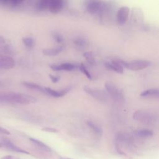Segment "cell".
Instances as JSON below:
<instances>
[{
    "label": "cell",
    "mask_w": 159,
    "mask_h": 159,
    "mask_svg": "<svg viewBox=\"0 0 159 159\" xmlns=\"http://www.w3.org/2000/svg\"><path fill=\"white\" fill-rule=\"evenodd\" d=\"M71 89V87H67L65 89H63L60 91L54 90L49 87L44 88V92L53 97L55 98H60L65 96Z\"/></svg>",
    "instance_id": "7c38bea8"
},
{
    "label": "cell",
    "mask_w": 159,
    "mask_h": 159,
    "mask_svg": "<svg viewBox=\"0 0 159 159\" xmlns=\"http://www.w3.org/2000/svg\"><path fill=\"white\" fill-rule=\"evenodd\" d=\"M83 89L87 94L96 99L97 101L102 103L107 102L108 99L107 94L104 91L100 89L94 88L88 86H84L83 87Z\"/></svg>",
    "instance_id": "3957f363"
},
{
    "label": "cell",
    "mask_w": 159,
    "mask_h": 159,
    "mask_svg": "<svg viewBox=\"0 0 159 159\" xmlns=\"http://www.w3.org/2000/svg\"><path fill=\"white\" fill-rule=\"evenodd\" d=\"M49 77H50L51 81H52L53 83H57V82L60 80V77L53 76V75H51V74L49 75Z\"/></svg>",
    "instance_id": "83f0119b"
},
{
    "label": "cell",
    "mask_w": 159,
    "mask_h": 159,
    "mask_svg": "<svg viewBox=\"0 0 159 159\" xmlns=\"http://www.w3.org/2000/svg\"><path fill=\"white\" fill-rule=\"evenodd\" d=\"M73 43L76 46L81 47H84L86 44V40L83 38L79 37V38L75 39L73 41Z\"/></svg>",
    "instance_id": "484cf974"
},
{
    "label": "cell",
    "mask_w": 159,
    "mask_h": 159,
    "mask_svg": "<svg viewBox=\"0 0 159 159\" xmlns=\"http://www.w3.org/2000/svg\"><path fill=\"white\" fill-rule=\"evenodd\" d=\"M52 37L53 38V39L58 43H60L64 41L63 36L58 32H53L52 33Z\"/></svg>",
    "instance_id": "cb8c5ba5"
},
{
    "label": "cell",
    "mask_w": 159,
    "mask_h": 159,
    "mask_svg": "<svg viewBox=\"0 0 159 159\" xmlns=\"http://www.w3.org/2000/svg\"><path fill=\"white\" fill-rule=\"evenodd\" d=\"M37 99L35 98L26 94L14 92L0 93V102L10 104H29L35 103Z\"/></svg>",
    "instance_id": "6da1fadb"
},
{
    "label": "cell",
    "mask_w": 159,
    "mask_h": 159,
    "mask_svg": "<svg viewBox=\"0 0 159 159\" xmlns=\"http://www.w3.org/2000/svg\"><path fill=\"white\" fill-rule=\"evenodd\" d=\"M1 143L2 144V147H4L6 148H7L11 151L17 152V153L29 154V152H28L20 148L18 146L16 145L12 142H11L9 139H4V140H2V141L1 142Z\"/></svg>",
    "instance_id": "30bf717a"
},
{
    "label": "cell",
    "mask_w": 159,
    "mask_h": 159,
    "mask_svg": "<svg viewBox=\"0 0 159 159\" xmlns=\"http://www.w3.org/2000/svg\"><path fill=\"white\" fill-rule=\"evenodd\" d=\"M153 114L145 110L136 111L133 114V118L135 120L142 122L143 124H150L155 119Z\"/></svg>",
    "instance_id": "277c9868"
},
{
    "label": "cell",
    "mask_w": 159,
    "mask_h": 159,
    "mask_svg": "<svg viewBox=\"0 0 159 159\" xmlns=\"http://www.w3.org/2000/svg\"><path fill=\"white\" fill-rule=\"evenodd\" d=\"M63 50V47H58L56 48H47L42 50V53L46 56H55L60 53Z\"/></svg>",
    "instance_id": "9a60e30c"
},
{
    "label": "cell",
    "mask_w": 159,
    "mask_h": 159,
    "mask_svg": "<svg viewBox=\"0 0 159 159\" xmlns=\"http://www.w3.org/2000/svg\"><path fill=\"white\" fill-rule=\"evenodd\" d=\"M29 140L35 145H37V147H39V148H40L41 149L45 150V151H47V152H51V148L47 145L45 143H44L43 142H42L40 140H39L36 139H34V138H30Z\"/></svg>",
    "instance_id": "ac0fdd59"
},
{
    "label": "cell",
    "mask_w": 159,
    "mask_h": 159,
    "mask_svg": "<svg viewBox=\"0 0 159 159\" xmlns=\"http://www.w3.org/2000/svg\"><path fill=\"white\" fill-rule=\"evenodd\" d=\"M123 67L132 70L139 71L145 69L150 65V61L146 60H135L129 62L120 61Z\"/></svg>",
    "instance_id": "7a4b0ae2"
},
{
    "label": "cell",
    "mask_w": 159,
    "mask_h": 159,
    "mask_svg": "<svg viewBox=\"0 0 159 159\" xmlns=\"http://www.w3.org/2000/svg\"><path fill=\"white\" fill-rule=\"evenodd\" d=\"M130 8L127 6H122L117 11L116 14L117 22L120 25L124 24L129 17Z\"/></svg>",
    "instance_id": "5b68a950"
},
{
    "label": "cell",
    "mask_w": 159,
    "mask_h": 159,
    "mask_svg": "<svg viewBox=\"0 0 159 159\" xmlns=\"http://www.w3.org/2000/svg\"><path fill=\"white\" fill-rule=\"evenodd\" d=\"M102 2L99 1H88L86 4V9L90 14H96L102 9Z\"/></svg>",
    "instance_id": "9c48e42d"
},
{
    "label": "cell",
    "mask_w": 159,
    "mask_h": 159,
    "mask_svg": "<svg viewBox=\"0 0 159 159\" xmlns=\"http://www.w3.org/2000/svg\"><path fill=\"white\" fill-rule=\"evenodd\" d=\"M104 65L108 70L115 71L119 74H122L124 73V67L120 63V61L111 60L106 61Z\"/></svg>",
    "instance_id": "52a82bcc"
},
{
    "label": "cell",
    "mask_w": 159,
    "mask_h": 159,
    "mask_svg": "<svg viewBox=\"0 0 159 159\" xmlns=\"http://www.w3.org/2000/svg\"><path fill=\"white\" fill-rule=\"evenodd\" d=\"M0 134H6V135H9L10 134V132L8 131L7 129H4V127H2L0 126Z\"/></svg>",
    "instance_id": "f1b7e54d"
},
{
    "label": "cell",
    "mask_w": 159,
    "mask_h": 159,
    "mask_svg": "<svg viewBox=\"0 0 159 159\" xmlns=\"http://www.w3.org/2000/svg\"><path fill=\"white\" fill-rule=\"evenodd\" d=\"M22 42L27 48H32L35 45L34 39L32 37H24L22 39Z\"/></svg>",
    "instance_id": "7402d4cb"
},
{
    "label": "cell",
    "mask_w": 159,
    "mask_h": 159,
    "mask_svg": "<svg viewBox=\"0 0 159 159\" xmlns=\"http://www.w3.org/2000/svg\"><path fill=\"white\" fill-rule=\"evenodd\" d=\"M22 84L23 86H24L25 87L29 88V89H34L40 92H44V88H43L42 86H41L40 84L33 83V82H29V81H24L22 82Z\"/></svg>",
    "instance_id": "2e32d148"
},
{
    "label": "cell",
    "mask_w": 159,
    "mask_h": 159,
    "mask_svg": "<svg viewBox=\"0 0 159 159\" xmlns=\"http://www.w3.org/2000/svg\"><path fill=\"white\" fill-rule=\"evenodd\" d=\"M80 70L89 80H91L92 77H91V75L90 73L88 71V70H87L86 66L83 63H81L80 65Z\"/></svg>",
    "instance_id": "d4e9b609"
},
{
    "label": "cell",
    "mask_w": 159,
    "mask_h": 159,
    "mask_svg": "<svg viewBox=\"0 0 159 159\" xmlns=\"http://www.w3.org/2000/svg\"><path fill=\"white\" fill-rule=\"evenodd\" d=\"M42 130L43 131L47 132H51V133H56V132H58V130L57 129H55V128H53V127H43Z\"/></svg>",
    "instance_id": "4316f807"
},
{
    "label": "cell",
    "mask_w": 159,
    "mask_h": 159,
    "mask_svg": "<svg viewBox=\"0 0 159 159\" xmlns=\"http://www.w3.org/2000/svg\"><path fill=\"white\" fill-rule=\"evenodd\" d=\"M83 57L86 59L87 61L91 64L94 65L95 63V60L94 58L93 57V54L91 52H86L83 53Z\"/></svg>",
    "instance_id": "603a6c76"
},
{
    "label": "cell",
    "mask_w": 159,
    "mask_h": 159,
    "mask_svg": "<svg viewBox=\"0 0 159 159\" xmlns=\"http://www.w3.org/2000/svg\"><path fill=\"white\" fill-rule=\"evenodd\" d=\"M16 62L12 57L7 55H0V68L9 70L15 66Z\"/></svg>",
    "instance_id": "ba28073f"
},
{
    "label": "cell",
    "mask_w": 159,
    "mask_h": 159,
    "mask_svg": "<svg viewBox=\"0 0 159 159\" xmlns=\"http://www.w3.org/2000/svg\"><path fill=\"white\" fill-rule=\"evenodd\" d=\"M63 6V2L61 0H48V10L53 14L61 11Z\"/></svg>",
    "instance_id": "8fae6325"
},
{
    "label": "cell",
    "mask_w": 159,
    "mask_h": 159,
    "mask_svg": "<svg viewBox=\"0 0 159 159\" xmlns=\"http://www.w3.org/2000/svg\"><path fill=\"white\" fill-rule=\"evenodd\" d=\"M23 2L22 0H1L0 1V6L13 8L21 6Z\"/></svg>",
    "instance_id": "5bb4252c"
},
{
    "label": "cell",
    "mask_w": 159,
    "mask_h": 159,
    "mask_svg": "<svg viewBox=\"0 0 159 159\" xmlns=\"http://www.w3.org/2000/svg\"><path fill=\"white\" fill-rule=\"evenodd\" d=\"M50 67L54 71H71L76 68V66L71 63H63L61 64H53Z\"/></svg>",
    "instance_id": "4fadbf2b"
},
{
    "label": "cell",
    "mask_w": 159,
    "mask_h": 159,
    "mask_svg": "<svg viewBox=\"0 0 159 159\" xmlns=\"http://www.w3.org/2000/svg\"><path fill=\"white\" fill-rule=\"evenodd\" d=\"M5 43H6L5 39L0 35V47H2L3 45H4Z\"/></svg>",
    "instance_id": "f546056e"
},
{
    "label": "cell",
    "mask_w": 159,
    "mask_h": 159,
    "mask_svg": "<svg viewBox=\"0 0 159 159\" xmlns=\"http://www.w3.org/2000/svg\"><path fill=\"white\" fill-rule=\"evenodd\" d=\"M60 159H73L71 158H68V157H60Z\"/></svg>",
    "instance_id": "4dcf8cb0"
},
{
    "label": "cell",
    "mask_w": 159,
    "mask_h": 159,
    "mask_svg": "<svg viewBox=\"0 0 159 159\" xmlns=\"http://www.w3.org/2000/svg\"><path fill=\"white\" fill-rule=\"evenodd\" d=\"M158 95L159 91L158 88L148 89L140 93V96L142 97H158Z\"/></svg>",
    "instance_id": "e0dca14e"
},
{
    "label": "cell",
    "mask_w": 159,
    "mask_h": 159,
    "mask_svg": "<svg viewBox=\"0 0 159 159\" xmlns=\"http://www.w3.org/2000/svg\"><path fill=\"white\" fill-rule=\"evenodd\" d=\"M48 0L39 1L35 4V7L39 11H44L48 9Z\"/></svg>",
    "instance_id": "ffe728a7"
},
{
    "label": "cell",
    "mask_w": 159,
    "mask_h": 159,
    "mask_svg": "<svg viewBox=\"0 0 159 159\" xmlns=\"http://www.w3.org/2000/svg\"><path fill=\"white\" fill-rule=\"evenodd\" d=\"M135 134L140 137H149L153 135V132L148 129H142L135 131Z\"/></svg>",
    "instance_id": "44dd1931"
},
{
    "label": "cell",
    "mask_w": 159,
    "mask_h": 159,
    "mask_svg": "<svg viewBox=\"0 0 159 159\" xmlns=\"http://www.w3.org/2000/svg\"><path fill=\"white\" fill-rule=\"evenodd\" d=\"M87 125L91 129L94 133H95L98 135H101L102 134V129L96 124L94 123L91 120L87 121Z\"/></svg>",
    "instance_id": "d6986e66"
},
{
    "label": "cell",
    "mask_w": 159,
    "mask_h": 159,
    "mask_svg": "<svg viewBox=\"0 0 159 159\" xmlns=\"http://www.w3.org/2000/svg\"><path fill=\"white\" fill-rule=\"evenodd\" d=\"M106 91L110 96L114 99H119L121 96L119 89L111 81H107L105 83Z\"/></svg>",
    "instance_id": "8992f818"
}]
</instances>
